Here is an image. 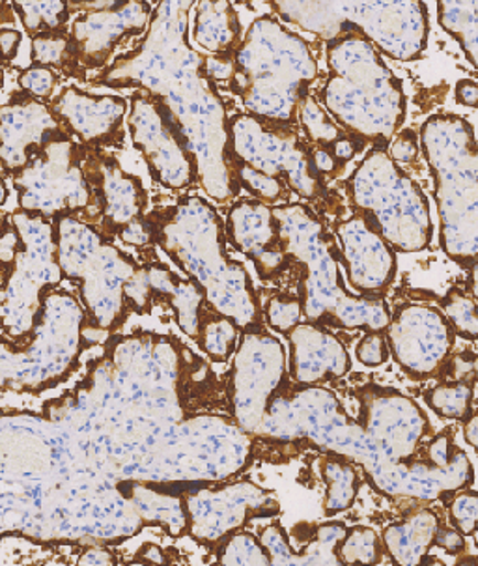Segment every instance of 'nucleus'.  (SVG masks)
I'll return each mask as SVG.
<instances>
[{"mask_svg": "<svg viewBox=\"0 0 478 566\" xmlns=\"http://www.w3.org/2000/svg\"><path fill=\"white\" fill-rule=\"evenodd\" d=\"M283 249L294 265L290 284L305 318L342 332H385L391 319L387 297H367L344 284L339 243L309 205L273 206Z\"/></svg>", "mask_w": 478, "mask_h": 566, "instance_id": "1", "label": "nucleus"}, {"mask_svg": "<svg viewBox=\"0 0 478 566\" xmlns=\"http://www.w3.org/2000/svg\"><path fill=\"white\" fill-rule=\"evenodd\" d=\"M327 75L315 92L342 129L369 146H389L407 115L404 85L382 53L358 32L326 43Z\"/></svg>", "mask_w": 478, "mask_h": 566, "instance_id": "2", "label": "nucleus"}, {"mask_svg": "<svg viewBox=\"0 0 478 566\" xmlns=\"http://www.w3.org/2000/svg\"><path fill=\"white\" fill-rule=\"evenodd\" d=\"M316 78L318 61L310 43L264 13L243 32L224 91L240 97L247 115L294 126Z\"/></svg>", "mask_w": 478, "mask_h": 566, "instance_id": "3", "label": "nucleus"}, {"mask_svg": "<svg viewBox=\"0 0 478 566\" xmlns=\"http://www.w3.org/2000/svg\"><path fill=\"white\" fill-rule=\"evenodd\" d=\"M439 216V248L464 272L477 270L478 159L475 127L453 113H437L418 129Z\"/></svg>", "mask_w": 478, "mask_h": 566, "instance_id": "4", "label": "nucleus"}, {"mask_svg": "<svg viewBox=\"0 0 478 566\" xmlns=\"http://www.w3.org/2000/svg\"><path fill=\"white\" fill-rule=\"evenodd\" d=\"M193 200L194 216L199 224H194L191 240H178L163 230L153 229V238L159 245L176 260V264L188 273L193 283L204 290L208 302L236 322L240 329L262 327L261 295L255 283L240 260L232 259L226 245L224 221L213 206L199 197Z\"/></svg>", "mask_w": 478, "mask_h": 566, "instance_id": "5", "label": "nucleus"}, {"mask_svg": "<svg viewBox=\"0 0 478 566\" xmlns=\"http://www.w3.org/2000/svg\"><path fill=\"white\" fill-rule=\"evenodd\" d=\"M350 210L363 211L394 253H421L434 240L431 202L423 187L402 169L387 146H370L363 161L342 184Z\"/></svg>", "mask_w": 478, "mask_h": 566, "instance_id": "6", "label": "nucleus"}, {"mask_svg": "<svg viewBox=\"0 0 478 566\" xmlns=\"http://www.w3.org/2000/svg\"><path fill=\"white\" fill-rule=\"evenodd\" d=\"M229 135L232 164L240 161L285 184L291 195L307 200L323 221L344 216V199L321 176L315 150L297 124L286 126L237 113L229 118Z\"/></svg>", "mask_w": 478, "mask_h": 566, "instance_id": "7", "label": "nucleus"}, {"mask_svg": "<svg viewBox=\"0 0 478 566\" xmlns=\"http://www.w3.org/2000/svg\"><path fill=\"white\" fill-rule=\"evenodd\" d=\"M288 357L280 338L266 326L240 332L232 367L224 378L229 410L237 427L262 436L272 403L290 387Z\"/></svg>", "mask_w": 478, "mask_h": 566, "instance_id": "8", "label": "nucleus"}, {"mask_svg": "<svg viewBox=\"0 0 478 566\" xmlns=\"http://www.w3.org/2000/svg\"><path fill=\"white\" fill-rule=\"evenodd\" d=\"M358 422L374 449V464L363 471L370 484L410 462L434 432L428 416L413 398L394 387H355Z\"/></svg>", "mask_w": 478, "mask_h": 566, "instance_id": "9", "label": "nucleus"}, {"mask_svg": "<svg viewBox=\"0 0 478 566\" xmlns=\"http://www.w3.org/2000/svg\"><path fill=\"white\" fill-rule=\"evenodd\" d=\"M326 19L327 42L358 32L393 61H418L431 40L424 2H326Z\"/></svg>", "mask_w": 478, "mask_h": 566, "instance_id": "10", "label": "nucleus"}, {"mask_svg": "<svg viewBox=\"0 0 478 566\" xmlns=\"http://www.w3.org/2000/svg\"><path fill=\"white\" fill-rule=\"evenodd\" d=\"M129 129L153 180L180 191L199 180V161L182 126L161 94L137 91L131 97Z\"/></svg>", "mask_w": 478, "mask_h": 566, "instance_id": "11", "label": "nucleus"}, {"mask_svg": "<svg viewBox=\"0 0 478 566\" xmlns=\"http://www.w3.org/2000/svg\"><path fill=\"white\" fill-rule=\"evenodd\" d=\"M391 359L415 381L442 380L456 346L453 327L437 305L399 303L385 327Z\"/></svg>", "mask_w": 478, "mask_h": 566, "instance_id": "12", "label": "nucleus"}, {"mask_svg": "<svg viewBox=\"0 0 478 566\" xmlns=\"http://www.w3.org/2000/svg\"><path fill=\"white\" fill-rule=\"evenodd\" d=\"M339 262L351 292L367 297H387L399 273V259L374 221L363 211L350 210L334 221Z\"/></svg>", "mask_w": 478, "mask_h": 566, "instance_id": "13", "label": "nucleus"}, {"mask_svg": "<svg viewBox=\"0 0 478 566\" xmlns=\"http://www.w3.org/2000/svg\"><path fill=\"white\" fill-rule=\"evenodd\" d=\"M224 232L234 249L255 264L262 283L290 284L294 265L283 249L273 206L251 197L237 199L226 211Z\"/></svg>", "mask_w": 478, "mask_h": 566, "instance_id": "14", "label": "nucleus"}, {"mask_svg": "<svg viewBox=\"0 0 478 566\" xmlns=\"http://www.w3.org/2000/svg\"><path fill=\"white\" fill-rule=\"evenodd\" d=\"M273 494L248 479L224 481L221 489L206 492L208 505L196 500V509L189 506V527L196 530V541L217 546L253 520L279 516L280 503Z\"/></svg>", "mask_w": 478, "mask_h": 566, "instance_id": "15", "label": "nucleus"}, {"mask_svg": "<svg viewBox=\"0 0 478 566\" xmlns=\"http://www.w3.org/2000/svg\"><path fill=\"white\" fill-rule=\"evenodd\" d=\"M83 13L72 23L73 51L77 66L102 67L121 40L145 31L152 8L142 2L135 4H85Z\"/></svg>", "mask_w": 478, "mask_h": 566, "instance_id": "16", "label": "nucleus"}, {"mask_svg": "<svg viewBox=\"0 0 478 566\" xmlns=\"http://www.w3.org/2000/svg\"><path fill=\"white\" fill-rule=\"evenodd\" d=\"M288 376L297 386H326L348 376L353 363L344 340L331 327L304 322L286 333Z\"/></svg>", "mask_w": 478, "mask_h": 566, "instance_id": "17", "label": "nucleus"}, {"mask_svg": "<svg viewBox=\"0 0 478 566\" xmlns=\"http://www.w3.org/2000/svg\"><path fill=\"white\" fill-rule=\"evenodd\" d=\"M126 99L97 96L70 86L51 105V115L83 143L94 146L121 145V118Z\"/></svg>", "mask_w": 478, "mask_h": 566, "instance_id": "18", "label": "nucleus"}, {"mask_svg": "<svg viewBox=\"0 0 478 566\" xmlns=\"http://www.w3.org/2000/svg\"><path fill=\"white\" fill-rule=\"evenodd\" d=\"M442 524L436 509H415L407 518L383 530L385 555L394 565H423L424 557L436 543V533Z\"/></svg>", "mask_w": 478, "mask_h": 566, "instance_id": "19", "label": "nucleus"}, {"mask_svg": "<svg viewBox=\"0 0 478 566\" xmlns=\"http://www.w3.org/2000/svg\"><path fill=\"white\" fill-rule=\"evenodd\" d=\"M194 8L193 38L213 56H234L243 40L242 19L231 2H199Z\"/></svg>", "mask_w": 478, "mask_h": 566, "instance_id": "20", "label": "nucleus"}, {"mask_svg": "<svg viewBox=\"0 0 478 566\" xmlns=\"http://www.w3.org/2000/svg\"><path fill=\"white\" fill-rule=\"evenodd\" d=\"M318 470L326 484L323 516L334 518L340 512L350 511L361 490L358 464L339 452L321 451Z\"/></svg>", "mask_w": 478, "mask_h": 566, "instance_id": "21", "label": "nucleus"}, {"mask_svg": "<svg viewBox=\"0 0 478 566\" xmlns=\"http://www.w3.org/2000/svg\"><path fill=\"white\" fill-rule=\"evenodd\" d=\"M346 530L344 522L296 525L291 535L299 543V549H296L299 565H340L337 549Z\"/></svg>", "mask_w": 478, "mask_h": 566, "instance_id": "22", "label": "nucleus"}, {"mask_svg": "<svg viewBox=\"0 0 478 566\" xmlns=\"http://www.w3.org/2000/svg\"><path fill=\"white\" fill-rule=\"evenodd\" d=\"M437 23L448 36L458 42L469 66L477 67V0H458V2H437Z\"/></svg>", "mask_w": 478, "mask_h": 566, "instance_id": "23", "label": "nucleus"}, {"mask_svg": "<svg viewBox=\"0 0 478 566\" xmlns=\"http://www.w3.org/2000/svg\"><path fill=\"white\" fill-rule=\"evenodd\" d=\"M240 327L226 314L219 313L212 303L200 314L199 333L194 343L213 363H229L236 352Z\"/></svg>", "mask_w": 478, "mask_h": 566, "instance_id": "24", "label": "nucleus"}, {"mask_svg": "<svg viewBox=\"0 0 478 566\" xmlns=\"http://www.w3.org/2000/svg\"><path fill=\"white\" fill-rule=\"evenodd\" d=\"M475 387L477 381L437 380L423 392L424 402L439 419L464 422L477 411Z\"/></svg>", "mask_w": 478, "mask_h": 566, "instance_id": "25", "label": "nucleus"}, {"mask_svg": "<svg viewBox=\"0 0 478 566\" xmlns=\"http://www.w3.org/2000/svg\"><path fill=\"white\" fill-rule=\"evenodd\" d=\"M439 308L448 319L456 337L464 338L469 344L477 343V292H475V270L467 273L464 284L450 286L447 294L439 300Z\"/></svg>", "mask_w": 478, "mask_h": 566, "instance_id": "26", "label": "nucleus"}, {"mask_svg": "<svg viewBox=\"0 0 478 566\" xmlns=\"http://www.w3.org/2000/svg\"><path fill=\"white\" fill-rule=\"evenodd\" d=\"M340 565H380L385 555L382 538L372 527L367 525H353L346 530V535L340 541Z\"/></svg>", "mask_w": 478, "mask_h": 566, "instance_id": "27", "label": "nucleus"}, {"mask_svg": "<svg viewBox=\"0 0 478 566\" xmlns=\"http://www.w3.org/2000/svg\"><path fill=\"white\" fill-rule=\"evenodd\" d=\"M262 318L266 327L279 335H286L294 327L307 322L304 303L288 290H277L267 295L266 302L262 303Z\"/></svg>", "mask_w": 478, "mask_h": 566, "instance_id": "28", "label": "nucleus"}, {"mask_svg": "<svg viewBox=\"0 0 478 566\" xmlns=\"http://www.w3.org/2000/svg\"><path fill=\"white\" fill-rule=\"evenodd\" d=\"M215 557L221 565H272L261 538L251 531L240 530L217 544Z\"/></svg>", "mask_w": 478, "mask_h": 566, "instance_id": "29", "label": "nucleus"}, {"mask_svg": "<svg viewBox=\"0 0 478 566\" xmlns=\"http://www.w3.org/2000/svg\"><path fill=\"white\" fill-rule=\"evenodd\" d=\"M450 527L460 535L475 536L478 527V495L472 486L456 490L445 497Z\"/></svg>", "mask_w": 478, "mask_h": 566, "instance_id": "30", "label": "nucleus"}, {"mask_svg": "<svg viewBox=\"0 0 478 566\" xmlns=\"http://www.w3.org/2000/svg\"><path fill=\"white\" fill-rule=\"evenodd\" d=\"M258 538L272 565H299V555L291 546L290 536L277 520L262 527Z\"/></svg>", "mask_w": 478, "mask_h": 566, "instance_id": "31", "label": "nucleus"}, {"mask_svg": "<svg viewBox=\"0 0 478 566\" xmlns=\"http://www.w3.org/2000/svg\"><path fill=\"white\" fill-rule=\"evenodd\" d=\"M358 361L367 368H380L391 359L385 332H364L355 346Z\"/></svg>", "mask_w": 478, "mask_h": 566, "instance_id": "32", "label": "nucleus"}, {"mask_svg": "<svg viewBox=\"0 0 478 566\" xmlns=\"http://www.w3.org/2000/svg\"><path fill=\"white\" fill-rule=\"evenodd\" d=\"M59 75L55 70L47 66H32L26 67L21 77H19V85L23 86L24 91L32 94L34 97L53 96L56 83H59Z\"/></svg>", "mask_w": 478, "mask_h": 566, "instance_id": "33", "label": "nucleus"}, {"mask_svg": "<svg viewBox=\"0 0 478 566\" xmlns=\"http://www.w3.org/2000/svg\"><path fill=\"white\" fill-rule=\"evenodd\" d=\"M389 156L393 157L394 161L406 169L407 165L417 164L418 159V137L417 133L413 129H400L399 135L391 140L387 146Z\"/></svg>", "mask_w": 478, "mask_h": 566, "instance_id": "34", "label": "nucleus"}, {"mask_svg": "<svg viewBox=\"0 0 478 566\" xmlns=\"http://www.w3.org/2000/svg\"><path fill=\"white\" fill-rule=\"evenodd\" d=\"M434 546L445 549L448 554L460 555L466 552V536L460 535V533L453 530V527H447V525L442 524L439 525V530H437Z\"/></svg>", "mask_w": 478, "mask_h": 566, "instance_id": "35", "label": "nucleus"}, {"mask_svg": "<svg viewBox=\"0 0 478 566\" xmlns=\"http://www.w3.org/2000/svg\"><path fill=\"white\" fill-rule=\"evenodd\" d=\"M455 99L458 105L475 109L478 102V85L472 77H464L456 83Z\"/></svg>", "mask_w": 478, "mask_h": 566, "instance_id": "36", "label": "nucleus"}, {"mask_svg": "<svg viewBox=\"0 0 478 566\" xmlns=\"http://www.w3.org/2000/svg\"><path fill=\"white\" fill-rule=\"evenodd\" d=\"M464 440H466L467 446L471 447V449H477V411L464 421Z\"/></svg>", "mask_w": 478, "mask_h": 566, "instance_id": "37", "label": "nucleus"}]
</instances>
